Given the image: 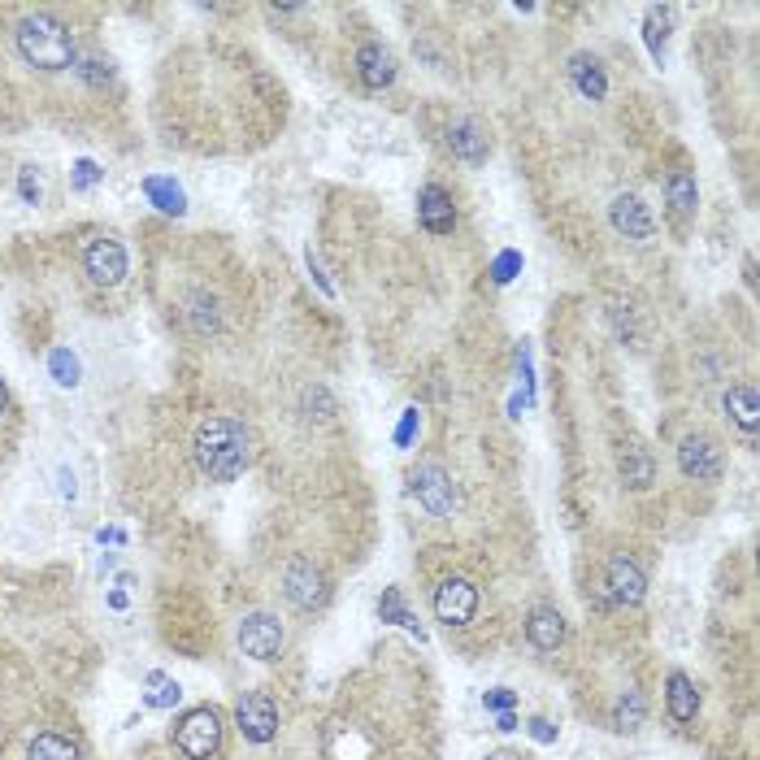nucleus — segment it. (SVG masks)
<instances>
[{"label":"nucleus","mask_w":760,"mask_h":760,"mask_svg":"<svg viewBox=\"0 0 760 760\" xmlns=\"http://www.w3.org/2000/svg\"><path fill=\"white\" fill-rule=\"evenodd\" d=\"M196 465L209 483H235L249 465V426L235 417H209L196 430Z\"/></svg>","instance_id":"obj_1"},{"label":"nucleus","mask_w":760,"mask_h":760,"mask_svg":"<svg viewBox=\"0 0 760 760\" xmlns=\"http://www.w3.org/2000/svg\"><path fill=\"white\" fill-rule=\"evenodd\" d=\"M18 52L40 70H65L74 61V40L49 13H27L18 22Z\"/></svg>","instance_id":"obj_2"},{"label":"nucleus","mask_w":760,"mask_h":760,"mask_svg":"<svg viewBox=\"0 0 760 760\" xmlns=\"http://www.w3.org/2000/svg\"><path fill=\"white\" fill-rule=\"evenodd\" d=\"M174 743H179V752L188 760H209L222 748V717L213 709H192L179 721Z\"/></svg>","instance_id":"obj_3"},{"label":"nucleus","mask_w":760,"mask_h":760,"mask_svg":"<svg viewBox=\"0 0 760 760\" xmlns=\"http://www.w3.org/2000/svg\"><path fill=\"white\" fill-rule=\"evenodd\" d=\"M413 496H417V505L426 508L430 517H448L456 508L453 478H448V469L435 465V460H426V465L413 469Z\"/></svg>","instance_id":"obj_4"},{"label":"nucleus","mask_w":760,"mask_h":760,"mask_svg":"<svg viewBox=\"0 0 760 760\" xmlns=\"http://www.w3.org/2000/svg\"><path fill=\"white\" fill-rule=\"evenodd\" d=\"M240 648H244V657L253 660H278V652H283V626H278V617L249 612L240 621Z\"/></svg>","instance_id":"obj_5"},{"label":"nucleus","mask_w":760,"mask_h":760,"mask_svg":"<svg viewBox=\"0 0 760 760\" xmlns=\"http://www.w3.org/2000/svg\"><path fill=\"white\" fill-rule=\"evenodd\" d=\"M235 721H240V730H244L249 743H270L278 734V705L265 691H249L235 705Z\"/></svg>","instance_id":"obj_6"},{"label":"nucleus","mask_w":760,"mask_h":760,"mask_svg":"<svg viewBox=\"0 0 760 760\" xmlns=\"http://www.w3.org/2000/svg\"><path fill=\"white\" fill-rule=\"evenodd\" d=\"M678 469L696 483H717L721 478V448L712 435H687L678 444Z\"/></svg>","instance_id":"obj_7"},{"label":"nucleus","mask_w":760,"mask_h":760,"mask_svg":"<svg viewBox=\"0 0 760 760\" xmlns=\"http://www.w3.org/2000/svg\"><path fill=\"white\" fill-rule=\"evenodd\" d=\"M478 612V587L469 578H444L435 591V617L444 626H465Z\"/></svg>","instance_id":"obj_8"},{"label":"nucleus","mask_w":760,"mask_h":760,"mask_svg":"<svg viewBox=\"0 0 760 760\" xmlns=\"http://www.w3.org/2000/svg\"><path fill=\"white\" fill-rule=\"evenodd\" d=\"M83 270L92 274V283H101V287H118V283L126 278V253H122V244H118V240H109V235L92 240V244L83 249Z\"/></svg>","instance_id":"obj_9"},{"label":"nucleus","mask_w":760,"mask_h":760,"mask_svg":"<svg viewBox=\"0 0 760 760\" xmlns=\"http://www.w3.org/2000/svg\"><path fill=\"white\" fill-rule=\"evenodd\" d=\"M283 587H287V600H292V605H301V608H313V605H322V600H326V578H322V569L304 557H296L292 565H287Z\"/></svg>","instance_id":"obj_10"},{"label":"nucleus","mask_w":760,"mask_h":760,"mask_svg":"<svg viewBox=\"0 0 760 760\" xmlns=\"http://www.w3.org/2000/svg\"><path fill=\"white\" fill-rule=\"evenodd\" d=\"M608 222H612V231L626 235V240H648V235L657 231L648 204L639 201V196H617L612 209H608Z\"/></svg>","instance_id":"obj_11"},{"label":"nucleus","mask_w":760,"mask_h":760,"mask_svg":"<svg viewBox=\"0 0 760 760\" xmlns=\"http://www.w3.org/2000/svg\"><path fill=\"white\" fill-rule=\"evenodd\" d=\"M605 587H608V596H612L617 605H639V600H644V591H648V582H644L639 565H635L630 557H612V560H608Z\"/></svg>","instance_id":"obj_12"},{"label":"nucleus","mask_w":760,"mask_h":760,"mask_svg":"<svg viewBox=\"0 0 760 760\" xmlns=\"http://www.w3.org/2000/svg\"><path fill=\"white\" fill-rule=\"evenodd\" d=\"M356 74H361V83L369 92H383L396 79V57L383 49V44H365V49L356 52Z\"/></svg>","instance_id":"obj_13"},{"label":"nucleus","mask_w":760,"mask_h":760,"mask_svg":"<svg viewBox=\"0 0 760 760\" xmlns=\"http://www.w3.org/2000/svg\"><path fill=\"white\" fill-rule=\"evenodd\" d=\"M417 217H422V226L430 231V235H448L456 226V213H453V196L444 192V188H422V196H417Z\"/></svg>","instance_id":"obj_14"},{"label":"nucleus","mask_w":760,"mask_h":760,"mask_svg":"<svg viewBox=\"0 0 760 760\" xmlns=\"http://www.w3.org/2000/svg\"><path fill=\"white\" fill-rule=\"evenodd\" d=\"M526 639H530L539 652H557L560 644H565V617H560L557 608H535V612L526 617Z\"/></svg>","instance_id":"obj_15"},{"label":"nucleus","mask_w":760,"mask_h":760,"mask_svg":"<svg viewBox=\"0 0 760 760\" xmlns=\"http://www.w3.org/2000/svg\"><path fill=\"white\" fill-rule=\"evenodd\" d=\"M448 149H453L460 161L478 165V161H487L492 144H487V135H483L474 122H453V126H448Z\"/></svg>","instance_id":"obj_16"},{"label":"nucleus","mask_w":760,"mask_h":760,"mask_svg":"<svg viewBox=\"0 0 760 760\" xmlns=\"http://www.w3.org/2000/svg\"><path fill=\"white\" fill-rule=\"evenodd\" d=\"M665 687H669V691H665V700H669V717H673V721H696L700 696H696L691 678H687V673H669V682H665Z\"/></svg>","instance_id":"obj_17"},{"label":"nucleus","mask_w":760,"mask_h":760,"mask_svg":"<svg viewBox=\"0 0 760 760\" xmlns=\"http://www.w3.org/2000/svg\"><path fill=\"white\" fill-rule=\"evenodd\" d=\"M726 413L743 426L748 444H757V392L752 387H730L726 392Z\"/></svg>","instance_id":"obj_18"},{"label":"nucleus","mask_w":760,"mask_h":760,"mask_svg":"<svg viewBox=\"0 0 760 760\" xmlns=\"http://www.w3.org/2000/svg\"><path fill=\"white\" fill-rule=\"evenodd\" d=\"M621 478H626L635 492L652 487V456H648L644 444H626V448H621Z\"/></svg>","instance_id":"obj_19"},{"label":"nucleus","mask_w":760,"mask_h":760,"mask_svg":"<svg viewBox=\"0 0 760 760\" xmlns=\"http://www.w3.org/2000/svg\"><path fill=\"white\" fill-rule=\"evenodd\" d=\"M665 192H669V204H673L678 213H696V201H700V192H696V174L673 170V174H669V183H665Z\"/></svg>","instance_id":"obj_20"},{"label":"nucleus","mask_w":760,"mask_h":760,"mask_svg":"<svg viewBox=\"0 0 760 760\" xmlns=\"http://www.w3.org/2000/svg\"><path fill=\"white\" fill-rule=\"evenodd\" d=\"M574 83H578V92L591 97V101L605 97V74H600V65H596L591 57H574Z\"/></svg>","instance_id":"obj_21"},{"label":"nucleus","mask_w":760,"mask_h":760,"mask_svg":"<svg viewBox=\"0 0 760 760\" xmlns=\"http://www.w3.org/2000/svg\"><path fill=\"white\" fill-rule=\"evenodd\" d=\"M27 760H79V752H74V743L61 739V734H40V739L31 743Z\"/></svg>","instance_id":"obj_22"},{"label":"nucleus","mask_w":760,"mask_h":760,"mask_svg":"<svg viewBox=\"0 0 760 760\" xmlns=\"http://www.w3.org/2000/svg\"><path fill=\"white\" fill-rule=\"evenodd\" d=\"M644 726V696L639 691H626L612 709V730H639Z\"/></svg>","instance_id":"obj_23"},{"label":"nucleus","mask_w":760,"mask_h":760,"mask_svg":"<svg viewBox=\"0 0 760 760\" xmlns=\"http://www.w3.org/2000/svg\"><path fill=\"white\" fill-rule=\"evenodd\" d=\"M665 27H669V13H665V9H652V13H648V44H652L657 57H660V49H665Z\"/></svg>","instance_id":"obj_24"},{"label":"nucleus","mask_w":760,"mask_h":760,"mask_svg":"<svg viewBox=\"0 0 760 760\" xmlns=\"http://www.w3.org/2000/svg\"><path fill=\"white\" fill-rule=\"evenodd\" d=\"M52 369H57V383H65V387H70V383H79V378H74V374H79L74 356L57 353V356H52Z\"/></svg>","instance_id":"obj_25"},{"label":"nucleus","mask_w":760,"mask_h":760,"mask_svg":"<svg viewBox=\"0 0 760 760\" xmlns=\"http://www.w3.org/2000/svg\"><path fill=\"white\" fill-rule=\"evenodd\" d=\"M161 691L156 696H149V705H156V709H165V705H174L179 700V682H161V678H152Z\"/></svg>","instance_id":"obj_26"},{"label":"nucleus","mask_w":760,"mask_h":760,"mask_svg":"<svg viewBox=\"0 0 760 760\" xmlns=\"http://www.w3.org/2000/svg\"><path fill=\"white\" fill-rule=\"evenodd\" d=\"M9 408V392H4V383H0V413Z\"/></svg>","instance_id":"obj_27"},{"label":"nucleus","mask_w":760,"mask_h":760,"mask_svg":"<svg viewBox=\"0 0 760 760\" xmlns=\"http://www.w3.org/2000/svg\"><path fill=\"white\" fill-rule=\"evenodd\" d=\"M487 760H521V757H513V752H496V757H487Z\"/></svg>","instance_id":"obj_28"}]
</instances>
